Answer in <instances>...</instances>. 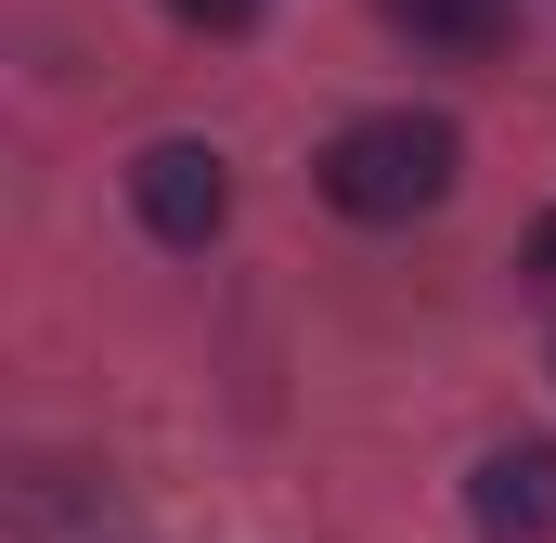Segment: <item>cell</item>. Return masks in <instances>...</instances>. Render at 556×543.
I'll list each match as a JSON object with an SVG mask.
<instances>
[{
	"instance_id": "obj_3",
	"label": "cell",
	"mask_w": 556,
	"mask_h": 543,
	"mask_svg": "<svg viewBox=\"0 0 556 543\" xmlns=\"http://www.w3.org/2000/svg\"><path fill=\"white\" fill-rule=\"evenodd\" d=\"M466 518L492 543H544L556 531V440H492L466 479Z\"/></svg>"
},
{
	"instance_id": "obj_1",
	"label": "cell",
	"mask_w": 556,
	"mask_h": 543,
	"mask_svg": "<svg viewBox=\"0 0 556 543\" xmlns=\"http://www.w3.org/2000/svg\"><path fill=\"white\" fill-rule=\"evenodd\" d=\"M453 117H415V104H389V117H350V130L324 142V207H350V220H427L440 194H453Z\"/></svg>"
},
{
	"instance_id": "obj_5",
	"label": "cell",
	"mask_w": 556,
	"mask_h": 543,
	"mask_svg": "<svg viewBox=\"0 0 556 543\" xmlns=\"http://www.w3.org/2000/svg\"><path fill=\"white\" fill-rule=\"evenodd\" d=\"M181 26H207V39H233V26H260V0H168Z\"/></svg>"
},
{
	"instance_id": "obj_6",
	"label": "cell",
	"mask_w": 556,
	"mask_h": 543,
	"mask_svg": "<svg viewBox=\"0 0 556 543\" xmlns=\"http://www.w3.org/2000/svg\"><path fill=\"white\" fill-rule=\"evenodd\" d=\"M531 272H556V220H544V233H531Z\"/></svg>"
},
{
	"instance_id": "obj_2",
	"label": "cell",
	"mask_w": 556,
	"mask_h": 543,
	"mask_svg": "<svg viewBox=\"0 0 556 543\" xmlns=\"http://www.w3.org/2000/svg\"><path fill=\"white\" fill-rule=\"evenodd\" d=\"M130 207L155 247H207L220 220H233V168L207 155V142H142L130 155Z\"/></svg>"
},
{
	"instance_id": "obj_4",
	"label": "cell",
	"mask_w": 556,
	"mask_h": 543,
	"mask_svg": "<svg viewBox=\"0 0 556 543\" xmlns=\"http://www.w3.org/2000/svg\"><path fill=\"white\" fill-rule=\"evenodd\" d=\"M402 39H427V52H453V65H479V52H505L518 39V13L505 0H376Z\"/></svg>"
}]
</instances>
